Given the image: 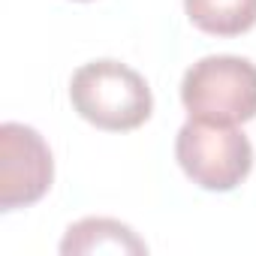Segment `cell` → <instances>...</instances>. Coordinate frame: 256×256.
Listing matches in <instances>:
<instances>
[{"instance_id":"obj_1","label":"cell","mask_w":256,"mask_h":256,"mask_svg":"<svg viewBox=\"0 0 256 256\" xmlns=\"http://www.w3.org/2000/svg\"><path fill=\"white\" fill-rule=\"evenodd\" d=\"M70 102L96 130L126 133L142 126L154 112L148 82L120 60H90L70 78Z\"/></svg>"},{"instance_id":"obj_2","label":"cell","mask_w":256,"mask_h":256,"mask_svg":"<svg viewBox=\"0 0 256 256\" xmlns=\"http://www.w3.org/2000/svg\"><path fill=\"white\" fill-rule=\"evenodd\" d=\"M190 118L241 126L256 118V64L238 54H208L181 78Z\"/></svg>"},{"instance_id":"obj_3","label":"cell","mask_w":256,"mask_h":256,"mask_svg":"<svg viewBox=\"0 0 256 256\" xmlns=\"http://www.w3.org/2000/svg\"><path fill=\"white\" fill-rule=\"evenodd\" d=\"M175 157L184 175L211 193L235 190L253 169V145L232 124L190 118L175 139Z\"/></svg>"},{"instance_id":"obj_4","label":"cell","mask_w":256,"mask_h":256,"mask_svg":"<svg viewBox=\"0 0 256 256\" xmlns=\"http://www.w3.org/2000/svg\"><path fill=\"white\" fill-rule=\"evenodd\" d=\"M54 181L48 142L28 124L6 120L0 126V211L40 202Z\"/></svg>"},{"instance_id":"obj_5","label":"cell","mask_w":256,"mask_h":256,"mask_svg":"<svg viewBox=\"0 0 256 256\" xmlns=\"http://www.w3.org/2000/svg\"><path fill=\"white\" fill-rule=\"evenodd\" d=\"M60 253H148V244L120 220L84 217L66 229Z\"/></svg>"},{"instance_id":"obj_6","label":"cell","mask_w":256,"mask_h":256,"mask_svg":"<svg viewBox=\"0 0 256 256\" xmlns=\"http://www.w3.org/2000/svg\"><path fill=\"white\" fill-rule=\"evenodd\" d=\"M184 12L211 36H241L256 28V0H184Z\"/></svg>"},{"instance_id":"obj_7","label":"cell","mask_w":256,"mask_h":256,"mask_svg":"<svg viewBox=\"0 0 256 256\" xmlns=\"http://www.w3.org/2000/svg\"><path fill=\"white\" fill-rule=\"evenodd\" d=\"M78 4H88V0H78Z\"/></svg>"}]
</instances>
